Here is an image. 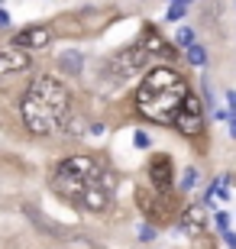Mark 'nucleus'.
<instances>
[{
    "mask_svg": "<svg viewBox=\"0 0 236 249\" xmlns=\"http://www.w3.org/2000/svg\"><path fill=\"white\" fill-rule=\"evenodd\" d=\"M72 117V91L55 74H39L26 88L19 101V120L33 136H55L62 133Z\"/></svg>",
    "mask_w": 236,
    "mask_h": 249,
    "instance_id": "nucleus-1",
    "label": "nucleus"
},
{
    "mask_svg": "<svg viewBox=\"0 0 236 249\" xmlns=\"http://www.w3.org/2000/svg\"><path fill=\"white\" fill-rule=\"evenodd\" d=\"M139 49H143L149 58H168V62H175L178 58V49L168 42V39L159 33V29L152 26V23H145L143 26V36H139V42H136Z\"/></svg>",
    "mask_w": 236,
    "mask_h": 249,
    "instance_id": "nucleus-8",
    "label": "nucleus"
},
{
    "mask_svg": "<svg viewBox=\"0 0 236 249\" xmlns=\"http://www.w3.org/2000/svg\"><path fill=\"white\" fill-rule=\"evenodd\" d=\"M172 181H175V165L168 156H152L149 159V185L155 188V191L168 194L172 191Z\"/></svg>",
    "mask_w": 236,
    "mask_h": 249,
    "instance_id": "nucleus-9",
    "label": "nucleus"
},
{
    "mask_svg": "<svg viewBox=\"0 0 236 249\" xmlns=\"http://www.w3.org/2000/svg\"><path fill=\"white\" fill-rule=\"evenodd\" d=\"M217 230H220V233L230 230V213H227V211H217Z\"/></svg>",
    "mask_w": 236,
    "mask_h": 249,
    "instance_id": "nucleus-20",
    "label": "nucleus"
},
{
    "mask_svg": "<svg viewBox=\"0 0 236 249\" xmlns=\"http://www.w3.org/2000/svg\"><path fill=\"white\" fill-rule=\"evenodd\" d=\"M133 142H136L139 149H149V133H143V129H136V133H133Z\"/></svg>",
    "mask_w": 236,
    "mask_h": 249,
    "instance_id": "nucleus-19",
    "label": "nucleus"
},
{
    "mask_svg": "<svg viewBox=\"0 0 236 249\" xmlns=\"http://www.w3.org/2000/svg\"><path fill=\"white\" fill-rule=\"evenodd\" d=\"M155 240V227L152 223H143V227H139V243H152Z\"/></svg>",
    "mask_w": 236,
    "mask_h": 249,
    "instance_id": "nucleus-17",
    "label": "nucleus"
},
{
    "mask_svg": "<svg viewBox=\"0 0 236 249\" xmlns=\"http://www.w3.org/2000/svg\"><path fill=\"white\" fill-rule=\"evenodd\" d=\"M184 52H188V62L194 65V68H204V65H207V49H204V46L194 42V46H188Z\"/></svg>",
    "mask_w": 236,
    "mask_h": 249,
    "instance_id": "nucleus-14",
    "label": "nucleus"
},
{
    "mask_svg": "<svg viewBox=\"0 0 236 249\" xmlns=\"http://www.w3.org/2000/svg\"><path fill=\"white\" fill-rule=\"evenodd\" d=\"M33 65V52H19V49H3L0 52V78L3 74H19Z\"/></svg>",
    "mask_w": 236,
    "mask_h": 249,
    "instance_id": "nucleus-12",
    "label": "nucleus"
},
{
    "mask_svg": "<svg viewBox=\"0 0 236 249\" xmlns=\"http://www.w3.org/2000/svg\"><path fill=\"white\" fill-rule=\"evenodd\" d=\"M100 175H104V165H100L94 156H68L55 168L52 191L58 194V197H65V201H74V197L91 185V181H97Z\"/></svg>",
    "mask_w": 236,
    "mask_h": 249,
    "instance_id": "nucleus-3",
    "label": "nucleus"
},
{
    "mask_svg": "<svg viewBox=\"0 0 236 249\" xmlns=\"http://www.w3.org/2000/svg\"><path fill=\"white\" fill-rule=\"evenodd\" d=\"M210 227V217L204 207H188V211H182V220H178V230L188 233V236H204Z\"/></svg>",
    "mask_w": 236,
    "mask_h": 249,
    "instance_id": "nucleus-11",
    "label": "nucleus"
},
{
    "mask_svg": "<svg viewBox=\"0 0 236 249\" xmlns=\"http://www.w3.org/2000/svg\"><path fill=\"white\" fill-rule=\"evenodd\" d=\"M230 136L236 139V113H233V117H230Z\"/></svg>",
    "mask_w": 236,
    "mask_h": 249,
    "instance_id": "nucleus-25",
    "label": "nucleus"
},
{
    "mask_svg": "<svg viewBox=\"0 0 236 249\" xmlns=\"http://www.w3.org/2000/svg\"><path fill=\"white\" fill-rule=\"evenodd\" d=\"M188 94V81L182 78V71H175L168 65L149 68L143 74V81L136 84V110L152 123H172L175 107L182 104V97Z\"/></svg>",
    "mask_w": 236,
    "mask_h": 249,
    "instance_id": "nucleus-2",
    "label": "nucleus"
},
{
    "mask_svg": "<svg viewBox=\"0 0 236 249\" xmlns=\"http://www.w3.org/2000/svg\"><path fill=\"white\" fill-rule=\"evenodd\" d=\"M172 126L182 133V136H204V104H200L198 94H184L182 104L175 107Z\"/></svg>",
    "mask_w": 236,
    "mask_h": 249,
    "instance_id": "nucleus-4",
    "label": "nucleus"
},
{
    "mask_svg": "<svg viewBox=\"0 0 236 249\" xmlns=\"http://www.w3.org/2000/svg\"><path fill=\"white\" fill-rule=\"evenodd\" d=\"M74 204L81 207V211H88V213H104V211H110V204H113V181L107 185V178L100 175L97 181H91V185L84 188L78 197H74Z\"/></svg>",
    "mask_w": 236,
    "mask_h": 249,
    "instance_id": "nucleus-6",
    "label": "nucleus"
},
{
    "mask_svg": "<svg viewBox=\"0 0 236 249\" xmlns=\"http://www.w3.org/2000/svg\"><path fill=\"white\" fill-rule=\"evenodd\" d=\"M227 110H230V117L236 113V91H227Z\"/></svg>",
    "mask_w": 236,
    "mask_h": 249,
    "instance_id": "nucleus-21",
    "label": "nucleus"
},
{
    "mask_svg": "<svg viewBox=\"0 0 236 249\" xmlns=\"http://www.w3.org/2000/svg\"><path fill=\"white\" fill-rule=\"evenodd\" d=\"M194 42H198V33H194V29H191L188 23H184V26H178V29H175V46L188 49V46H194Z\"/></svg>",
    "mask_w": 236,
    "mask_h": 249,
    "instance_id": "nucleus-13",
    "label": "nucleus"
},
{
    "mask_svg": "<svg viewBox=\"0 0 236 249\" xmlns=\"http://www.w3.org/2000/svg\"><path fill=\"white\" fill-rule=\"evenodd\" d=\"M184 13H188V7H182V3H172L168 7V19H175V23H182Z\"/></svg>",
    "mask_w": 236,
    "mask_h": 249,
    "instance_id": "nucleus-18",
    "label": "nucleus"
},
{
    "mask_svg": "<svg viewBox=\"0 0 236 249\" xmlns=\"http://www.w3.org/2000/svg\"><path fill=\"white\" fill-rule=\"evenodd\" d=\"M214 120H230V110H223V107H214Z\"/></svg>",
    "mask_w": 236,
    "mask_h": 249,
    "instance_id": "nucleus-23",
    "label": "nucleus"
},
{
    "mask_svg": "<svg viewBox=\"0 0 236 249\" xmlns=\"http://www.w3.org/2000/svg\"><path fill=\"white\" fill-rule=\"evenodd\" d=\"M3 26H10V13H3V10H0V29Z\"/></svg>",
    "mask_w": 236,
    "mask_h": 249,
    "instance_id": "nucleus-24",
    "label": "nucleus"
},
{
    "mask_svg": "<svg viewBox=\"0 0 236 249\" xmlns=\"http://www.w3.org/2000/svg\"><path fill=\"white\" fill-rule=\"evenodd\" d=\"M223 240H227L230 249H236V233H233V230H223Z\"/></svg>",
    "mask_w": 236,
    "mask_h": 249,
    "instance_id": "nucleus-22",
    "label": "nucleus"
},
{
    "mask_svg": "<svg viewBox=\"0 0 236 249\" xmlns=\"http://www.w3.org/2000/svg\"><path fill=\"white\" fill-rule=\"evenodd\" d=\"M145 65H149V55H145L139 46H127V49H120L117 55L107 62V74H110V81H133L139 71H143Z\"/></svg>",
    "mask_w": 236,
    "mask_h": 249,
    "instance_id": "nucleus-5",
    "label": "nucleus"
},
{
    "mask_svg": "<svg viewBox=\"0 0 236 249\" xmlns=\"http://www.w3.org/2000/svg\"><path fill=\"white\" fill-rule=\"evenodd\" d=\"M198 178H200V172H198L194 165H188V168L182 172V191H184V194L194 191V188H198Z\"/></svg>",
    "mask_w": 236,
    "mask_h": 249,
    "instance_id": "nucleus-15",
    "label": "nucleus"
},
{
    "mask_svg": "<svg viewBox=\"0 0 236 249\" xmlns=\"http://www.w3.org/2000/svg\"><path fill=\"white\" fill-rule=\"evenodd\" d=\"M55 42V29L46 23H36V26H23L19 33H13L10 39V49H19V52H39Z\"/></svg>",
    "mask_w": 236,
    "mask_h": 249,
    "instance_id": "nucleus-7",
    "label": "nucleus"
},
{
    "mask_svg": "<svg viewBox=\"0 0 236 249\" xmlns=\"http://www.w3.org/2000/svg\"><path fill=\"white\" fill-rule=\"evenodd\" d=\"M136 204H139V211L145 213V217H165V207H168V201H165V194L162 191H155L152 185L149 188H136Z\"/></svg>",
    "mask_w": 236,
    "mask_h": 249,
    "instance_id": "nucleus-10",
    "label": "nucleus"
},
{
    "mask_svg": "<svg viewBox=\"0 0 236 249\" xmlns=\"http://www.w3.org/2000/svg\"><path fill=\"white\" fill-rule=\"evenodd\" d=\"M78 58H81L78 52H65V55H62V68H65V71H72V74H78V71H81V62H78Z\"/></svg>",
    "mask_w": 236,
    "mask_h": 249,
    "instance_id": "nucleus-16",
    "label": "nucleus"
},
{
    "mask_svg": "<svg viewBox=\"0 0 236 249\" xmlns=\"http://www.w3.org/2000/svg\"><path fill=\"white\" fill-rule=\"evenodd\" d=\"M172 3H182V7H188V3H194V0H172Z\"/></svg>",
    "mask_w": 236,
    "mask_h": 249,
    "instance_id": "nucleus-26",
    "label": "nucleus"
}]
</instances>
